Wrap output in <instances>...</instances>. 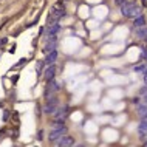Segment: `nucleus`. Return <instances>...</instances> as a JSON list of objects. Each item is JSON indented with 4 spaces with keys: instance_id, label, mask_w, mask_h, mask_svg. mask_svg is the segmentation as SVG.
I'll use <instances>...</instances> for the list:
<instances>
[{
    "instance_id": "obj_25",
    "label": "nucleus",
    "mask_w": 147,
    "mask_h": 147,
    "mask_svg": "<svg viewBox=\"0 0 147 147\" xmlns=\"http://www.w3.org/2000/svg\"><path fill=\"white\" fill-rule=\"evenodd\" d=\"M144 82H146V85H147V70L144 71Z\"/></svg>"
},
{
    "instance_id": "obj_8",
    "label": "nucleus",
    "mask_w": 147,
    "mask_h": 147,
    "mask_svg": "<svg viewBox=\"0 0 147 147\" xmlns=\"http://www.w3.org/2000/svg\"><path fill=\"white\" fill-rule=\"evenodd\" d=\"M70 107L68 105H65V107H62V109H57L56 110V113H54V116H56V119H63L65 121V118L70 115Z\"/></svg>"
},
{
    "instance_id": "obj_17",
    "label": "nucleus",
    "mask_w": 147,
    "mask_h": 147,
    "mask_svg": "<svg viewBox=\"0 0 147 147\" xmlns=\"http://www.w3.org/2000/svg\"><path fill=\"white\" fill-rule=\"evenodd\" d=\"M147 70V63H146V65H136V67H135V71H140V73H141V71H146Z\"/></svg>"
},
{
    "instance_id": "obj_5",
    "label": "nucleus",
    "mask_w": 147,
    "mask_h": 147,
    "mask_svg": "<svg viewBox=\"0 0 147 147\" xmlns=\"http://www.w3.org/2000/svg\"><path fill=\"white\" fill-rule=\"evenodd\" d=\"M74 146V138L70 136V135H65L61 140H57L54 142V147H73Z\"/></svg>"
},
{
    "instance_id": "obj_21",
    "label": "nucleus",
    "mask_w": 147,
    "mask_h": 147,
    "mask_svg": "<svg viewBox=\"0 0 147 147\" xmlns=\"http://www.w3.org/2000/svg\"><path fill=\"white\" fill-rule=\"evenodd\" d=\"M132 102H133V104H138V102H140V98H133Z\"/></svg>"
},
{
    "instance_id": "obj_4",
    "label": "nucleus",
    "mask_w": 147,
    "mask_h": 147,
    "mask_svg": "<svg viewBox=\"0 0 147 147\" xmlns=\"http://www.w3.org/2000/svg\"><path fill=\"white\" fill-rule=\"evenodd\" d=\"M67 132H68V129H67L65 125H59V127H53V130L48 133V140L56 142L57 140H61L62 136H65Z\"/></svg>"
},
{
    "instance_id": "obj_20",
    "label": "nucleus",
    "mask_w": 147,
    "mask_h": 147,
    "mask_svg": "<svg viewBox=\"0 0 147 147\" xmlns=\"http://www.w3.org/2000/svg\"><path fill=\"white\" fill-rule=\"evenodd\" d=\"M25 63H26V59H22V61L17 63V67H22V65H25Z\"/></svg>"
},
{
    "instance_id": "obj_6",
    "label": "nucleus",
    "mask_w": 147,
    "mask_h": 147,
    "mask_svg": "<svg viewBox=\"0 0 147 147\" xmlns=\"http://www.w3.org/2000/svg\"><path fill=\"white\" fill-rule=\"evenodd\" d=\"M56 71H57V67L56 63L54 65H48L45 70H43V78H45V81H53L54 78H56Z\"/></svg>"
},
{
    "instance_id": "obj_1",
    "label": "nucleus",
    "mask_w": 147,
    "mask_h": 147,
    "mask_svg": "<svg viewBox=\"0 0 147 147\" xmlns=\"http://www.w3.org/2000/svg\"><path fill=\"white\" fill-rule=\"evenodd\" d=\"M121 14L124 16V17L127 19H136V17H140V16H142V8L141 6H138V5H135V3H127V5H124L121 8Z\"/></svg>"
},
{
    "instance_id": "obj_2",
    "label": "nucleus",
    "mask_w": 147,
    "mask_h": 147,
    "mask_svg": "<svg viewBox=\"0 0 147 147\" xmlns=\"http://www.w3.org/2000/svg\"><path fill=\"white\" fill-rule=\"evenodd\" d=\"M65 6H63V3L57 2L56 5H54L53 8H51L50 11V16H48V20H47V23H53V22H59L62 17H65Z\"/></svg>"
},
{
    "instance_id": "obj_22",
    "label": "nucleus",
    "mask_w": 147,
    "mask_h": 147,
    "mask_svg": "<svg viewBox=\"0 0 147 147\" xmlns=\"http://www.w3.org/2000/svg\"><path fill=\"white\" fill-rule=\"evenodd\" d=\"M142 104L147 105V94H146V96H142Z\"/></svg>"
},
{
    "instance_id": "obj_11",
    "label": "nucleus",
    "mask_w": 147,
    "mask_h": 147,
    "mask_svg": "<svg viewBox=\"0 0 147 147\" xmlns=\"http://www.w3.org/2000/svg\"><path fill=\"white\" fill-rule=\"evenodd\" d=\"M138 135H140V138H142V140H147V124L146 122H141L138 125Z\"/></svg>"
},
{
    "instance_id": "obj_23",
    "label": "nucleus",
    "mask_w": 147,
    "mask_h": 147,
    "mask_svg": "<svg viewBox=\"0 0 147 147\" xmlns=\"http://www.w3.org/2000/svg\"><path fill=\"white\" fill-rule=\"evenodd\" d=\"M8 116H9V112H5V115H3V119L6 121V119H8Z\"/></svg>"
},
{
    "instance_id": "obj_13",
    "label": "nucleus",
    "mask_w": 147,
    "mask_h": 147,
    "mask_svg": "<svg viewBox=\"0 0 147 147\" xmlns=\"http://www.w3.org/2000/svg\"><path fill=\"white\" fill-rule=\"evenodd\" d=\"M56 45H57V42H45V48H43V53L48 54V53H51V51H54V50H56Z\"/></svg>"
},
{
    "instance_id": "obj_10",
    "label": "nucleus",
    "mask_w": 147,
    "mask_h": 147,
    "mask_svg": "<svg viewBox=\"0 0 147 147\" xmlns=\"http://www.w3.org/2000/svg\"><path fill=\"white\" fill-rule=\"evenodd\" d=\"M135 36L141 40H146L147 42V25L146 26H141V28H135Z\"/></svg>"
},
{
    "instance_id": "obj_3",
    "label": "nucleus",
    "mask_w": 147,
    "mask_h": 147,
    "mask_svg": "<svg viewBox=\"0 0 147 147\" xmlns=\"http://www.w3.org/2000/svg\"><path fill=\"white\" fill-rule=\"evenodd\" d=\"M57 109H59V101H57V98H56V96L47 98V102H45V105H43V112H45L47 115H54Z\"/></svg>"
},
{
    "instance_id": "obj_12",
    "label": "nucleus",
    "mask_w": 147,
    "mask_h": 147,
    "mask_svg": "<svg viewBox=\"0 0 147 147\" xmlns=\"http://www.w3.org/2000/svg\"><path fill=\"white\" fill-rule=\"evenodd\" d=\"M141 26H146V17L144 16H140L133 20V28H141Z\"/></svg>"
},
{
    "instance_id": "obj_9",
    "label": "nucleus",
    "mask_w": 147,
    "mask_h": 147,
    "mask_svg": "<svg viewBox=\"0 0 147 147\" xmlns=\"http://www.w3.org/2000/svg\"><path fill=\"white\" fill-rule=\"evenodd\" d=\"M56 61H57V51L54 50V51H51V53H48L47 54V57H45V65L48 67V65H54L56 63Z\"/></svg>"
},
{
    "instance_id": "obj_28",
    "label": "nucleus",
    "mask_w": 147,
    "mask_h": 147,
    "mask_svg": "<svg viewBox=\"0 0 147 147\" xmlns=\"http://www.w3.org/2000/svg\"><path fill=\"white\" fill-rule=\"evenodd\" d=\"M144 48H146V50H147V45H146V47H144Z\"/></svg>"
},
{
    "instance_id": "obj_19",
    "label": "nucleus",
    "mask_w": 147,
    "mask_h": 147,
    "mask_svg": "<svg viewBox=\"0 0 147 147\" xmlns=\"http://www.w3.org/2000/svg\"><path fill=\"white\" fill-rule=\"evenodd\" d=\"M140 94H144V96L147 94V85H144V87H142V88L140 90Z\"/></svg>"
},
{
    "instance_id": "obj_24",
    "label": "nucleus",
    "mask_w": 147,
    "mask_h": 147,
    "mask_svg": "<svg viewBox=\"0 0 147 147\" xmlns=\"http://www.w3.org/2000/svg\"><path fill=\"white\" fill-rule=\"evenodd\" d=\"M141 122H146V124H147V115H144V116H142V119H141Z\"/></svg>"
},
{
    "instance_id": "obj_15",
    "label": "nucleus",
    "mask_w": 147,
    "mask_h": 147,
    "mask_svg": "<svg viewBox=\"0 0 147 147\" xmlns=\"http://www.w3.org/2000/svg\"><path fill=\"white\" fill-rule=\"evenodd\" d=\"M113 2H115V5H116V6L122 8L124 5H127V3H129V0H113Z\"/></svg>"
},
{
    "instance_id": "obj_26",
    "label": "nucleus",
    "mask_w": 147,
    "mask_h": 147,
    "mask_svg": "<svg viewBox=\"0 0 147 147\" xmlns=\"http://www.w3.org/2000/svg\"><path fill=\"white\" fill-rule=\"evenodd\" d=\"M3 133H5V129H2V130H0V138L3 136Z\"/></svg>"
},
{
    "instance_id": "obj_16",
    "label": "nucleus",
    "mask_w": 147,
    "mask_h": 147,
    "mask_svg": "<svg viewBox=\"0 0 147 147\" xmlns=\"http://www.w3.org/2000/svg\"><path fill=\"white\" fill-rule=\"evenodd\" d=\"M43 63H45L43 61H39V62H37V73H39V74L43 73V71H42V70H43Z\"/></svg>"
},
{
    "instance_id": "obj_18",
    "label": "nucleus",
    "mask_w": 147,
    "mask_h": 147,
    "mask_svg": "<svg viewBox=\"0 0 147 147\" xmlns=\"http://www.w3.org/2000/svg\"><path fill=\"white\" fill-rule=\"evenodd\" d=\"M141 61L147 62V50H146V48H142V53H141Z\"/></svg>"
},
{
    "instance_id": "obj_27",
    "label": "nucleus",
    "mask_w": 147,
    "mask_h": 147,
    "mask_svg": "<svg viewBox=\"0 0 147 147\" xmlns=\"http://www.w3.org/2000/svg\"><path fill=\"white\" fill-rule=\"evenodd\" d=\"M74 147H85L84 144H79V146H74Z\"/></svg>"
},
{
    "instance_id": "obj_7",
    "label": "nucleus",
    "mask_w": 147,
    "mask_h": 147,
    "mask_svg": "<svg viewBox=\"0 0 147 147\" xmlns=\"http://www.w3.org/2000/svg\"><path fill=\"white\" fill-rule=\"evenodd\" d=\"M59 90H61V85H59V82L56 81V79L47 82V91H45L47 98H48L51 93H56V91H59Z\"/></svg>"
},
{
    "instance_id": "obj_14",
    "label": "nucleus",
    "mask_w": 147,
    "mask_h": 147,
    "mask_svg": "<svg viewBox=\"0 0 147 147\" xmlns=\"http://www.w3.org/2000/svg\"><path fill=\"white\" fill-rule=\"evenodd\" d=\"M138 115H140L141 118L144 116V115H147V105L146 104H142V105L138 107Z\"/></svg>"
}]
</instances>
